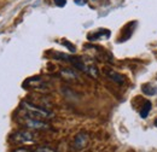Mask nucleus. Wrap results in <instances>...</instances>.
Segmentation results:
<instances>
[{"label": "nucleus", "mask_w": 157, "mask_h": 152, "mask_svg": "<svg viewBox=\"0 0 157 152\" xmlns=\"http://www.w3.org/2000/svg\"><path fill=\"white\" fill-rule=\"evenodd\" d=\"M62 74L64 75L65 78H71V77H73V78H74V77H75V78H78L76 74H75L73 70H70V69H64V70L62 71Z\"/></svg>", "instance_id": "nucleus-9"}, {"label": "nucleus", "mask_w": 157, "mask_h": 152, "mask_svg": "<svg viewBox=\"0 0 157 152\" xmlns=\"http://www.w3.org/2000/svg\"><path fill=\"white\" fill-rule=\"evenodd\" d=\"M141 89H143V92L145 94L147 95H155L157 93V88L154 87V86H151V85H144Z\"/></svg>", "instance_id": "nucleus-8"}, {"label": "nucleus", "mask_w": 157, "mask_h": 152, "mask_svg": "<svg viewBox=\"0 0 157 152\" xmlns=\"http://www.w3.org/2000/svg\"><path fill=\"white\" fill-rule=\"evenodd\" d=\"M13 152H32V151H29V150H27V149H17V150H15Z\"/></svg>", "instance_id": "nucleus-13"}, {"label": "nucleus", "mask_w": 157, "mask_h": 152, "mask_svg": "<svg viewBox=\"0 0 157 152\" xmlns=\"http://www.w3.org/2000/svg\"><path fill=\"white\" fill-rule=\"evenodd\" d=\"M104 74L108 76L111 81H114L115 83H117V85H122L124 82V77L121 75V74L116 73L115 70H113V69H105L104 70Z\"/></svg>", "instance_id": "nucleus-5"}, {"label": "nucleus", "mask_w": 157, "mask_h": 152, "mask_svg": "<svg viewBox=\"0 0 157 152\" xmlns=\"http://www.w3.org/2000/svg\"><path fill=\"white\" fill-rule=\"evenodd\" d=\"M22 110H23V116L27 117H32V118H36V120H45V118H50L52 114L42 108H39L36 105H33L30 103L23 101L22 103Z\"/></svg>", "instance_id": "nucleus-1"}, {"label": "nucleus", "mask_w": 157, "mask_h": 152, "mask_svg": "<svg viewBox=\"0 0 157 152\" xmlns=\"http://www.w3.org/2000/svg\"><path fill=\"white\" fill-rule=\"evenodd\" d=\"M151 108H152L151 101L146 100V101L144 103V106L141 108V111H140V117H141V118H146V117H147V115H149V112H150V110H151Z\"/></svg>", "instance_id": "nucleus-7"}, {"label": "nucleus", "mask_w": 157, "mask_h": 152, "mask_svg": "<svg viewBox=\"0 0 157 152\" xmlns=\"http://www.w3.org/2000/svg\"><path fill=\"white\" fill-rule=\"evenodd\" d=\"M34 152H56V151L53 149L48 147V146H38V147H35Z\"/></svg>", "instance_id": "nucleus-10"}, {"label": "nucleus", "mask_w": 157, "mask_h": 152, "mask_svg": "<svg viewBox=\"0 0 157 152\" xmlns=\"http://www.w3.org/2000/svg\"><path fill=\"white\" fill-rule=\"evenodd\" d=\"M86 2H87V0H75V4L76 5H81V6L86 5Z\"/></svg>", "instance_id": "nucleus-12"}, {"label": "nucleus", "mask_w": 157, "mask_h": 152, "mask_svg": "<svg viewBox=\"0 0 157 152\" xmlns=\"http://www.w3.org/2000/svg\"><path fill=\"white\" fill-rule=\"evenodd\" d=\"M109 36H110V32L108 29H98L96 33L90 34L88 39L91 41H94V40H100V39H108Z\"/></svg>", "instance_id": "nucleus-6"}, {"label": "nucleus", "mask_w": 157, "mask_h": 152, "mask_svg": "<svg viewBox=\"0 0 157 152\" xmlns=\"http://www.w3.org/2000/svg\"><path fill=\"white\" fill-rule=\"evenodd\" d=\"M55 1V4L59 6V7H62V6H65V4H67V0H53Z\"/></svg>", "instance_id": "nucleus-11"}, {"label": "nucleus", "mask_w": 157, "mask_h": 152, "mask_svg": "<svg viewBox=\"0 0 157 152\" xmlns=\"http://www.w3.org/2000/svg\"><path fill=\"white\" fill-rule=\"evenodd\" d=\"M88 140H90V138H88V134L87 133H83V132H82V133H78V135L75 136V139H74L73 146H74L75 150H82L83 147L87 146Z\"/></svg>", "instance_id": "nucleus-4"}, {"label": "nucleus", "mask_w": 157, "mask_h": 152, "mask_svg": "<svg viewBox=\"0 0 157 152\" xmlns=\"http://www.w3.org/2000/svg\"><path fill=\"white\" fill-rule=\"evenodd\" d=\"M11 139L15 144H30V142L35 141L34 134L28 132V131H18V132L12 134Z\"/></svg>", "instance_id": "nucleus-3"}, {"label": "nucleus", "mask_w": 157, "mask_h": 152, "mask_svg": "<svg viewBox=\"0 0 157 152\" xmlns=\"http://www.w3.org/2000/svg\"><path fill=\"white\" fill-rule=\"evenodd\" d=\"M23 124L29 128V129H35V131H47L50 129L48 123H46L44 120H36L32 117L23 116Z\"/></svg>", "instance_id": "nucleus-2"}]
</instances>
